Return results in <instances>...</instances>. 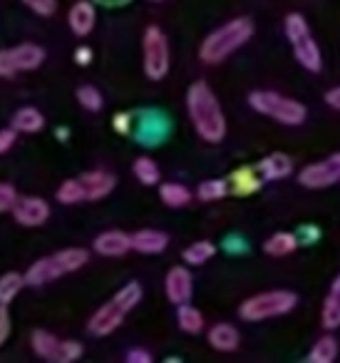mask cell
<instances>
[{
	"instance_id": "d6a6232c",
	"label": "cell",
	"mask_w": 340,
	"mask_h": 363,
	"mask_svg": "<svg viewBox=\"0 0 340 363\" xmlns=\"http://www.w3.org/2000/svg\"><path fill=\"white\" fill-rule=\"evenodd\" d=\"M77 102H80L85 110L100 112L102 110V92L92 85H82L80 90H77Z\"/></svg>"
},
{
	"instance_id": "ffe728a7",
	"label": "cell",
	"mask_w": 340,
	"mask_h": 363,
	"mask_svg": "<svg viewBox=\"0 0 340 363\" xmlns=\"http://www.w3.org/2000/svg\"><path fill=\"white\" fill-rule=\"evenodd\" d=\"M259 172H261V177L268 182L283 179V177H288L290 172H293V162H290V157L283 155V152H273V155L264 157V160L259 162Z\"/></svg>"
},
{
	"instance_id": "ac0fdd59",
	"label": "cell",
	"mask_w": 340,
	"mask_h": 363,
	"mask_svg": "<svg viewBox=\"0 0 340 363\" xmlns=\"http://www.w3.org/2000/svg\"><path fill=\"white\" fill-rule=\"evenodd\" d=\"M169 244V237L159 229H142L132 234V249L140 254H162Z\"/></svg>"
},
{
	"instance_id": "cb8c5ba5",
	"label": "cell",
	"mask_w": 340,
	"mask_h": 363,
	"mask_svg": "<svg viewBox=\"0 0 340 363\" xmlns=\"http://www.w3.org/2000/svg\"><path fill=\"white\" fill-rule=\"evenodd\" d=\"M13 127L18 132H26V135H33V132H40L45 127V117H42L40 110L35 107H23L13 115Z\"/></svg>"
},
{
	"instance_id": "e575fe53",
	"label": "cell",
	"mask_w": 340,
	"mask_h": 363,
	"mask_svg": "<svg viewBox=\"0 0 340 363\" xmlns=\"http://www.w3.org/2000/svg\"><path fill=\"white\" fill-rule=\"evenodd\" d=\"M23 3H26L33 13H38V16H52L57 8V0H23Z\"/></svg>"
},
{
	"instance_id": "1f68e13d",
	"label": "cell",
	"mask_w": 340,
	"mask_h": 363,
	"mask_svg": "<svg viewBox=\"0 0 340 363\" xmlns=\"http://www.w3.org/2000/svg\"><path fill=\"white\" fill-rule=\"evenodd\" d=\"M57 202H60V204H80V202H85V189H82L80 177H77V179L62 182L60 189H57Z\"/></svg>"
},
{
	"instance_id": "484cf974",
	"label": "cell",
	"mask_w": 340,
	"mask_h": 363,
	"mask_svg": "<svg viewBox=\"0 0 340 363\" xmlns=\"http://www.w3.org/2000/svg\"><path fill=\"white\" fill-rule=\"evenodd\" d=\"M338 358V341L333 336H320L308 353V363H333Z\"/></svg>"
},
{
	"instance_id": "60d3db41",
	"label": "cell",
	"mask_w": 340,
	"mask_h": 363,
	"mask_svg": "<svg viewBox=\"0 0 340 363\" xmlns=\"http://www.w3.org/2000/svg\"><path fill=\"white\" fill-rule=\"evenodd\" d=\"M325 105L340 112V87H333V90L325 92Z\"/></svg>"
},
{
	"instance_id": "2e32d148",
	"label": "cell",
	"mask_w": 340,
	"mask_h": 363,
	"mask_svg": "<svg viewBox=\"0 0 340 363\" xmlns=\"http://www.w3.org/2000/svg\"><path fill=\"white\" fill-rule=\"evenodd\" d=\"M261 184H264V177H261L259 167H241V169H236L234 174L229 177V189L234 194H239V197H246V194H254L261 189Z\"/></svg>"
},
{
	"instance_id": "3957f363",
	"label": "cell",
	"mask_w": 340,
	"mask_h": 363,
	"mask_svg": "<svg viewBox=\"0 0 340 363\" xmlns=\"http://www.w3.org/2000/svg\"><path fill=\"white\" fill-rule=\"evenodd\" d=\"M142 301V286L137 281H130L105 303L92 313L90 323H87V331L92 336H107V333L117 331L120 323L125 321V316Z\"/></svg>"
},
{
	"instance_id": "277c9868",
	"label": "cell",
	"mask_w": 340,
	"mask_h": 363,
	"mask_svg": "<svg viewBox=\"0 0 340 363\" xmlns=\"http://www.w3.org/2000/svg\"><path fill=\"white\" fill-rule=\"evenodd\" d=\"M90 259V254L80 247L72 249H62L57 254H50V257L35 262L30 269L26 272V284L28 286H42V284H50L55 279L65 277V274H72L77 269H82Z\"/></svg>"
},
{
	"instance_id": "9c48e42d",
	"label": "cell",
	"mask_w": 340,
	"mask_h": 363,
	"mask_svg": "<svg viewBox=\"0 0 340 363\" xmlns=\"http://www.w3.org/2000/svg\"><path fill=\"white\" fill-rule=\"evenodd\" d=\"M45 60V50L40 45H18L13 50H0V77H11L23 70H35Z\"/></svg>"
},
{
	"instance_id": "5b68a950",
	"label": "cell",
	"mask_w": 340,
	"mask_h": 363,
	"mask_svg": "<svg viewBox=\"0 0 340 363\" xmlns=\"http://www.w3.org/2000/svg\"><path fill=\"white\" fill-rule=\"evenodd\" d=\"M249 105H251V110H256L259 115H266V117H271V120L280 122V125H288V127L303 125L305 117H308L305 105H300V102L293 100V97H285L273 90L251 92Z\"/></svg>"
},
{
	"instance_id": "7c38bea8",
	"label": "cell",
	"mask_w": 340,
	"mask_h": 363,
	"mask_svg": "<svg viewBox=\"0 0 340 363\" xmlns=\"http://www.w3.org/2000/svg\"><path fill=\"white\" fill-rule=\"evenodd\" d=\"M164 291H166V298H169L174 306L189 303L191 294H194V279H191L189 269L186 267L169 269V274H166V279H164Z\"/></svg>"
},
{
	"instance_id": "8fae6325",
	"label": "cell",
	"mask_w": 340,
	"mask_h": 363,
	"mask_svg": "<svg viewBox=\"0 0 340 363\" xmlns=\"http://www.w3.org/2000/svg\"><path fill=\"white\" fill-rule=\"evenodd\" d=\"M13 217L21 227H42L50 217V204L40 197H18Z\"/></svg>"
},
{
	"instance_id": "d4e9b609",
	"label": "cell",
	"mask_w": 340,
	"mask_h": 363,
	"mask_svg": "<svg viewBox=\"0 0 340 363\" xmlns=\"http://www.w3.org/2000/svg\"><path fill=\"white\" fill-rule=\"evenodd\" d=\"M159 197L166 207H174V209L186 207V204L191 202V192L184 187V184H179V182H166V184H162Z\"/></svg>"
},
{
	"instance_id": "83f0119b",
	"label": "cell",
	"mask_w": 340,
	"mask_h": 363,
	"mask_svg": "<svg viewBox=\"0 0 340 363\" xmlns=\"http://www.w3.org/2000/svg\"><path fill=\"white\" fill-rule=\"evenodd\" d=\"M216 254V244H211V242H206V239H201V242H194V244H189V247L184 249V262L186 264H191V267H201V264H206L211 257Z\"/></svg>"
},
{
	"instance_id": "7402d4cb",
	"label": "cell",
	"mask_w": 340,
	"mask_h": 363,
	"mask_svg": "<svg viewBox=\"0 0 340 363\" xmlns=\"http://www.w3.org/2000/svg\"><path fill=\"white\" fill-rule=\"evenodd\" d=\"M60 343H62V338L52 336V333H47V331H35V333H33V338H30L33 351H35L40 358H45V361H52V363L57 361Z\"/></svg>"
},
{
	"instance_id": "b9f144b4",
	"label": "cell",
	"mask_w": 340,
	"mask_h": 363,
	"mask_svg": "<svg viewBox=\"0 0 340 363\" xmlns=\"http://www.w3.org/2000/svg\"><path fill=\"white\" fill-rule=\"evenodd\" d=\"M75 60H77V65H90V60H92V50H90V48H77Z\"/></svg>"
},
{
	"instance_id": "f546056e",
	"label": "cell",
	"mask_w": 340,
	"mask_h": 363,
	"mask_svg": "<svg viewBox=\"0 0 340 363\" xmlns=\"http://www.w3.org/2000/svg\"><path fill=\"white\" fill-rule=\"evenodd\" d=\"M229 194V179H206L196 189V197L201 202H216V199H224Z\"/></svg>"
},
{
	"instance_id": "44dd1931",
	"label": "cell",
	"mask_w": 340,
	"mask_h": 363,
	"mask_svg": "<svg viewBox=\"0 0 340 363\" xmlns=\"http://www.w3.org/2000/svg\"><path fill=\"white\" fill-rule=\"evenodd\" d=\"M298 247H300L298 237L290 232H278L264 242V252L268 254V257H288V254H293Z\"/></svg>"
},
{
	"instance_id": "836d02e7",
	"label": "cell",
	"mask_w": 340,
	"mask_h": 363,
	"mask_svg": "<svg viewBox=\"0 0 340 363\" xmlns=\"http://www.w3.org/2000/svg\"><path fill=\"white\" fill-rule=\"evenodd\" d=\"M16 202H18L16 187L8 184V182H0V212H13Z\"/></svg>"
},
{
	"instance_id": "d590c367",
	"label": "cell",
	"mask_w": 340,
	"mask_h": 363,
	"mask_svg": "<svg viewBox=\"0 0 340 363\" xmlns=\"http://www.w3.org/2000/svg\"><path fill=\"white\" fill-rule=\"evenodd\" d=\"M112 125H115V130L120 132V135H130L132 132V115L130 112H120V115H115Z\"/></svg>"
},
{
	"instance_id": "603a6c76",
	"label": "cell",
	"mask_w": 340,
	"mask_h": 363,
	"mask_svg": "<svg viewBox=\"0 0 340 363\" xmlns=\"http://www.w3.org/2000/svg\"><path fill=\"white\" fill-rule=\"evenodd\" d=\"M142 115H144L147 122H142L137 137H140L142 142H149V145H154V142H159L162 137L166 135V120L159 115V112H142Z\"/></svg>"
},
{
	"instance_id": "9a60e30c",
	"label": "cell",
	"mask_w": 340,
	"mask_h": 363,
	"mask_svg": "<svg viewBox=\"0 0 340 363\" xmlns=\"http://www.w3.org/2000/svg\"><path fill=\"white\" fill-rule=\"evenodd\" d=\"M67 21H70V30L75 33V35H80V38L90 35L92 28H95V21H97L95 6H92L90 0H77L75 6L70 8Z\"/></svg>"
},
{
	"instance_id": "4fadbf2b",
	"label": "cell",
	"mask_w": 340,
	"mask_h": 363,
	"mask_svg": "<svg viewBox=\"0 0 340 363\" xmlns=\"http://www.w3.org/2000/svg\"><path fill=\"white\" fill-rule=\"evenodd\" d=\"M82 182V189H85V202H97V199H105L107 194L115 189V177L110 172H102V169H95V172H85L80 177Z\"/></svg>"
},
{
	"instance_id": "f1b7e54d",
	"label": "cell",
	"mask_w": 340,
	"mask_h": 363,
	"mask_svg": "<svg viewBox=\"0 0 340 363\" xmlns=\"http://www.w3.org/2000/svg\"><path fill=\"white\" fill-rule=\"evenodd\" d=\"M135 177L144 184V187H154V184H159V179H162L159 167H157V162L152 160V157H140V160L135 162Z\"/></svg>"
},
{
	"instance_id": "4dcf8cb0",
	"label": "cell",
	"mask_w": 340,
	"mask_h": 363,
	"mask_svg": "<svg viewBox=\"0 0 340 363\" xmlns=\"http://www.w3.org/2000/svg\"><path fill=\"white\" fill-rule=\"evenodd\" d=\"M26 286V277L23 274H16V272H11V274H3L0 277V303H11L13 298L18 296V291Z\"/></svg>"
},
{
	"instance_id": "8992f818",
	"label": "cell",
	"mask_w": 340,
	"mask_h": 363,
	"mask_svg": "<svg viewBox=\"0 0 340 363\" xmlns=\"http://www.w3.org/2000/svg\"><path fill=\"white\" fill-rule=\"evenodd\" d=\"M283 30L288 38L290 48H293V55L298 60V65H303L308 72H318L323 67V55H320V48L315 43L313 33H310L308 23L300 13H290L283 21Z\"/></svg>"
},
{
	"instance_id": "e0dca14e",
	"label": "cell",
	"mask_w": 340,
	"mask_h": 363,
	"mask_svg": "<svg viewBox=\"0 0 340 363\" xmlns=\"http://www.w3.org/2000/svg\"><path fill=\"white\" fill-rule=\"evenodd\" d=\"M320 323L328 331L340 328V274L333 279V284L328 289V296H325L323 308H320Z\"/></svg>"
},
{
	"instance_id": "52a82bcc",
	"label": "cell",
	"mask_w": 340,
	"mask_h": 363,
	"mask_svg": "<svg viewBox=\"0 0 340 363\" xmlns=\"http://www.w3.org/2000/svg\"><path fill=\"white\" fill-rule=\"evenodd\" d=\"M298 296L293 291H285V289H276V291H264L256 294V296L246 298L239 306V316L249 323H259L266 318H276L283 316V313L293 311Z\"/></svg>"
},
{
	"instance_id": "d6986e66",
	"label": "cell",
	"mask_w": 340,
	"mask_h": 363,
	"mask_svg": "<svg viewBox=\"0 0 340 363\" xmlns=\"http://www.w3.org/2000/svg\"><path fill=\"white\" fill-rule=\"evenodd\" d=\"M206 338H209V346L216 348V351H221V353L236 351L239 343H241L239 328L231 326V323H216V326H211V331Z\"/></svg>"
},
{
	"instance_id": "5bb4252c",
	"label": "cell",
	"mask_w": 340,
	"mask_h": 363,
	"mask_svg": "<svg viewBox=\"0 0 340 363\" xmlns=\"http://www.w3.org/2000/svg\"><path fill=\"white\" fill-rule=\"evenodd\" d=\"M92 247H95V252L102 254V257H122V254H127L132 249V237L120 232V229H110V232L100 234Z\"/></svg>"
},
{
	"instance_id": "8d00e7d4",
	"label": "cell",
	"mask_w": 340,
	"mask_h": 363,
	"mask_svg": "<svg viewBox=\"0 0 340 363\" xmlns=\"http://www.w3.org/2000/svg\"><path fill=\"white\" fill-rule=\"evenodd\" d=\"M16 137H18L16 127H11V130H0V155H6V152L16 145Z\"/></svg>"
},
{
	"instance_id": "30bf717a",
	"label": "cell",
	"mask_w": 340,
	"mask_h": 363,
	"mask_svg": "<svg viewBox=\"0 0 340 363\" xmlns=\"http://www.w3.org/2000/svg\"><path fill=\"white\" fill-rule=\"evenodd\" d=\"M298 182L305 189H325V187L338 184L340 182V152L303 167V172L298 174Z\"/></svg>"
},
{
	"instance_id": "4316f807",
	"label": "cell",
	"mask_w": 340,
	"mask_h": 363,
	"mask_svg": "<svg viewBox=\"0 0 340 363\" xmlns=\"http://www.w3.org/2000/svg\"><path fill=\"white\" fill-rule=\"evenodd\" d=\"M176 323L184 333H199L204 331V316H201L199 308L189 306V303H181L176 306Z\"/></svg>"
},
{
	"instance_id": "7a4b0ae2",
	"label": "cell",
	"mask_w": 340,
	"mask_h": 363,
	"mask_svg": "<svg viewBox=\"0 0 340 363\" xmlns=\"http://www.w3.org/2000/svg\"><path fill=\"white\" fill-rule=\"evenodd\" d=\"M254 35V23L251 18H234L226 26L216 28L199 48V57L206 65H219L226 57L234 55L239 48H244Z\"/></svg>"
},
{
	"instance_id": "74e56055",
	"label": "cell",
	"mask_w": 340,
	"mask_h": 363,
	"mask_svg": "<svg viewBox=\"0 0 340 363\" xmlns=\"http://www.w3.org/2000/svg\"><path fill=\"white\" fill-rule=\"evenodd\" d=\"M127 363H152V353L144 351V348H132L127 353Z\"/></svg>"
},
{
	"instance_id": "ba28073f",
	"label": "cell",
	"mask_w": 340,
	"mask_h": 363,
	"mask_svg": "<svg viewBox=\"0 0 340 363\" xmlns=\"http://www.w3.org/2000/svg\"><path fill=\"white\" fill-rule=\"evenodd\" d=\"M142 50H144L147 77L149 80H162L169 72V43H166V35L157 26H149L144 30Z\"/></svg>"
},
{
	"instance_id": "f35d334b",
	"label": "cell",
	"mask_w": 340,
	"mask_h": 363,
	"mask_svg": "<svg viewBox=\"0 0 340 363\" xmlns=\"http://www.w3.org/2000/svg\"><path fill=\"white\" fill-rule=\"evenodd\" d=\"M8 331H11V323H8V311H6V303H0V343L6 341Z\"/></svg>"
},
{
	"instance_id": "ab89813d",
	"label": "cell",
	"mask_w": 340,
	"mask_h": 363,
	"mask_svg": "<svg viewBox=\"0 0 340 363\" xmlns=\"http://www.w3.org/2000/svg\"><path fill=\"white\" fill-rule=\"evenodd\" d=\"M318 234H320V232H318L315 227H303L298 234H295V237H298V242L310 244V242H315V239H318Z\"/></svg>"
},
{
	"instance_id": "6da1fadb",
	"label": "cell",
	"mask_w": 340,
	"mask_h": 363,
	"mask_svg": "<svg viewBox=\"0 0 340 363\" xmlns=\"http://www.w3.org/2000/svg\"><path fill=\"white\" fill-rule=\"evenodd\" d=\"M186 110H189V120L201 140L216 145V142H221L226 137L224 110L219 105V97L214 95V90L206 82L199 80L189 87V92H186Z\"/></svg>"
}]
</instances>
